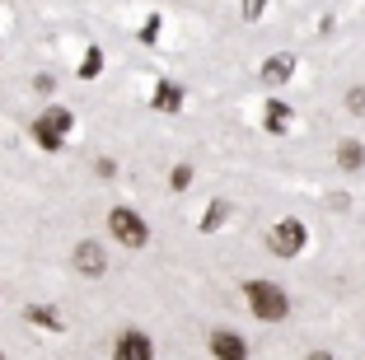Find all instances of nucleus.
I'll return each instance as SVG.
<instances>
[{
  "label": "nucleus",
  "instance_id": "f257e3e1",
  "mask_svg": "<svg viewBox=\"0 0 365 360\" xmlns=\"http://www.w3.org/2000/svg\"><path fill=\"white\" fill-rule=\"evenodd\" d=\"M244 295H248V309L262 318V323H281V318L290 314V299H286V290L281 286H272V281H248L244 286Z\"/></svg>",
  "mask_w": 365,
  "mask_h": 360
},
{
  "label": "nucleus",
  "instance_id": "f03ea898",
  "mask_svg": "<svg viewBox=\"0 0 365 360\" xmlns=\"http://www.w3.org/2000/svg\"><path fill=\"white\" fill-rule=\"evenodd\" d=\"M71 127H76L71 108H47V113L38 117V122H33V140H38V150L56 155V150L66 145V136H71Z\"/></svg>",
  "mask_w": 365,
  "mask_h": 360
},
{
  "label": "nucleus",
  "instance_id": "7ed1b4c3",
  "mask_svg": "<svg viewBox=\"0 0 365 360\" xmlns=\"http://www.w3.org/2000/svg\"><path fill=\"white\" fill-rule=\"evenodd\" d=\"M108 230H113V239L127 244V248H145L150 244V225L140 220L136 211H127V206H113V211H108Z\"/></svg>",
  "mask_w": 365,
  "mask_h": 360
},
{
  "label": "nucleus",
  "instance_id": "20e7f679",
  "mask_svg": "<svg viewBox=\"0 0 365 360\" xmlns=\"http://www.w3.org/2000/svg\"><path fill=\"white\" fill-rule=\"evenodd\" d=\"M267 248L277 257H295L304 248V225L295 220V215H286V220H277L272 225V234H267Z\"/></svg>",
  "mask_w": 365,
  "mask_h": 360
},
{
  "label": "nucleus",
  "instance_id": "39448f33",
  "mask_svg": "<svg viewBox=\"0 0 365 360\" xmlns=\"http://www.w3.org/2000/svg\"><path fill=\"white\" fill-rule=\"evenodd\" d=\"M113 360H155V346H150V337H145V332L127 328L118 341H113Z\"/></svg>",
  "mask_w": 365,
  "mask_h": 360
},
{
  "label": "nucleus",
  "instance_id": "423d86ee",
  "mask_svg": "<svg viewBox=\"0 0 365 360\" xmlns=\"http://www.w3.org/2000/svg\"><path fill=\"white\" fill-rule=\"evenodd\" d=\"M76 272H80V276H103V272H108V253L94 244V239L76 244Z\"/></svg>",
  "mask_w": 365,
  "mask_h": 360
},
{
  "label": "nucleus",
  "instance_id": "0eeeda50",
  "mask_svg": "<svg viewBox=\"0 0 365 360\" xmlns=\"http://www.w3.org/2000/svg\"><path fill=\"white\" fill-rule=\"evenodd\" d=\"M211 356L215 360H248V341L220 328V332H211Z\"/></svg>",
  "mask_w": 365,
  "mask_h": 360
},
{
  "label": "nucleus",
  "instance_id": "6e6552de",
  "mask_svg": "<svg viewBox=\"0 0 365 360\" xmlns=\"http://www.w3.org/2000/svg\"><path fill=\"white\" fill-rule=\"evenodd\" d=\"M290 75H295V56L290 52H281V56H267V61H262V85H286Z\"/></svg>",
  "mask_w": 365,
  "mask_h": 360
},
{
  "label": "nucleus",
  "instance_id": "1a4fd4ad",
  "mask_svg": "<svg viewBox=\"0 0 365 360\" xmlns=\"http://www.w3.org/2000/svg\"><path fill=\"white\" fill-rule=\"evenodd\" d=\"M24 318H29L33 328H47V332H61L66 328V318L56 314V309H47V304H29V309H24Z\"/></svg>",
  "mask_w": 365,
  "mask_h": 360
},
{
  "label": "nucleus",
  "instance_id": "9d476101",
  "mask_svg": "<svg viewBox=\"0 0 365 360\" xmlns=\"http://www.w3.org/2000/svg\"><path fill=\"white\" fill-rule=\"evenodd\" d=\"M160 113H178L182 108V89L178 85H169V80H160V89H155V98H150Z\"/></svg>",
  "mask_w": 365,
  "mask_h": 360
},
{
  "label": "nucleus",
  "instance_id": "9b49d317",
  "mask_svg": "<svg viewBox=\"0 0 365 360\" xmlns=\"http://www.w3.org/2000/svg\"><path fill=\"white\" fill-rule=\"evenodd\" d=\"M286 122H290V108L272 98V103H267V113H262V127H267V131H286Z\"/></svg>",
  "mask_w": 365,
  "mask_h": 360
},
{
  "label": "nucleus",
  "instance_id": "f8f14e48",
  "mask_svg": "<svg viewBox=\"0 0 365 360\" xmlns=\"http://www.w3.org/2000/svg\"><path fill=\"white\" fill-rule=\"evenodd\" d=\"M361 159H365V150L356 145V140H342V145H337V164H342V169H361Z\"/></svg>",
  "mask_w": 365,
  "mask_h": 360
},
{
  "label": "nucleus",
  "instance_id": "ddd939ff",
  "mask_svg": "<svg viewBox=\"0 0 365 360\" xmlns=\"http://www.w3.org/2000/svg\"><path fill=\"white\" fill-rule=\"evenodd\" d=\"M98 71H103V52H98V47H89L85 61H80V80H94Z\"/></svg>",
  "mask_w": 365,
  "mask_h": 360
},
{
  "label": "nucleus",
  "instance_id": "4468645a",
  "mask_svg": "<svg viewBox=\"0 0 365 360\" xmlns=\"http://www.w3.org/2000/svg\"><path fill=\"white\" fill-rule=\"evenodd\" d=\"M346 108H351L356 117H365V89H351V94H346Z\"/></svg>",
  "mask_w": 365,
  "mask_h": 360
},
{
  "label": "nucleus",
  "instance_id": "2eb2a0df",
  "mask_svg": "<svg viewBox=\"0 0 365 360\" xmlns=\"http://www.w3.org/2000/svg\"><path fill=\"white\" fill-rule=\"evenodd\" d=\"M187 182H192V169H187V164H178V169H173V187H187Z\"/></svg>",
  "mask_w": 365,
  "mask_h": 360
},
{
  "label": "nucleus",
  "instance_id": "dca6fc26",
  "mask_svg": "<svg viewBox=\"0 0 365 360\" xmlns=\"http://www.w3.org/2000/svg\"><path fill=\"white\" fill-rule=\"evenodd\" d=\"M220 220H225V206H211V215H206V220H202V230H215V225H220Z\"/></svg>",
  "mask_w": 365,
  "mask_h": 360
},
{
  "label": "nucleus",
  "instance_id": "f3484780",
  "mask_svg": "<svg viewBox=\"0 0 365 360\" xmlns=\"http://www.w3.org/2000/svg\"><path fill=\"white\" fill-rule=\"evenodd\" d=\"M262 5H267V0H244V19H258Z\"/></svg>",
  "mask_w": 365,
  "mask_h": 360
},
{
  "label": "nucleus",
  "instance_id": "a211bd4d",
  "mask_svg": "<svg viewBox=\"0 0 365 360\" xmlns=\"http://www.w3.org/2000/svg\"><path fill=\"white\" fill-rule=\"evenodd\" d=\"M309 360H333V356H328V351H314V356Z\"/></svg>",
  "mask_w": 365,
  "mask_h": 360
},
{
  "label": "nucleus",
  "instance_id": "6ab92c4d",
  "mask_svg": "<svg viewBox=\"0 0 365 360\" xmlns=\"http://www.w3.org/2000/svg\"><path fill=\"white\" fill-rule=\"evenodd\" d=\"M0 360H5V356H0Z\"/></svg>",
  "mask_w": 365,
  "mask_h": 360
}]
</instances>
